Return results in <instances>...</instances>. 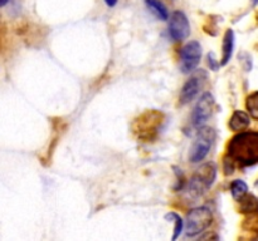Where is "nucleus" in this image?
I'll list each match as a JSON object with an SVG mask.
<instances>
[{
  "mask_svg": "<svg viewBox=\"0 0 258 241\" xmlns=\"http://www.w3.org/2000/svg\"><path fill=\"white\" fill-rule=\"evenodd\" d=\"M227 156L241 166H251L258 162V132L247 131L234 136L228 143Z\"/></svg>",
  "mask_w": 258,
  "mask_h": 241,
  "instance_id": "nucleus-1",
  "label": "nucleus"
},
{
  "mask_svg": "<svg viewBox=\"0 0 258 241\" xmlns=\"http://www.w3.org/2000/svg\"><path fill=\"white\" fill-rule=\"evenodd\" d=\"M165 114L160 110H145L131 123V131L138 140L143 142H153L161 130Z\"/></svg>",
  "mask_w": 258,
  "mask_h": 241,
  "instance_id": "nucleus-2",
  "label": "nucleus"
},
{
  "mask_svg": "<svg viewBox=\"0 0 258 241\" xmlns=\"http://www.w3.org/2000/svg\"><path fill=\"white\" fill-rule=\"evenodd\" d=\"M217 177V167L213 162L204 163L203 166L196 171L191 176L190 181L188 185L189 195L193 197H199L203 193H206L212 185L214 183Z\"/></svg>",
  "mask_w": 258,
  "mask_h": 241,
  "instance_id": "nucleus-3",
  "label": "nucleus"
},
{
  "mask_svg": "<svg viewBox=\"0 0 258 241\" xmlns=\"http://www.w3.org/2000/svg\"><path fill=\"white\" fill-rule=\"evenodd\" d=\"M214 140H216V131L213 128L206 127V126L199 128L196 140H194L193 147L190 150V155H189L191 162L198 163L203 161L211 151Z\"/></svg>",
  "mask_w": 258,
  "mask_h": 241,
  "instance_id": "nucleus-4",
  "label": "nucleus"
},
{
  "mask_svg": "<svg viewBox=\"0 0 258 241\" xmlns=\"http://www.w3.org/2000/svg\"><path fill=\"white\" fill-rule=\"evenodd\" d=\"M213 221V215L208 207H197L193 208L188 213L186 218V237H194L203 231H206Z\"/></svg>",
  "mask_w": 258,
  "mask_h": 241,
  "instance_id": "nucleus-5",
  "label": "nucleus"
},
{
  "mask_svg": "<svg viewBox=\"0 0 258 241\" xmlns=\"http://www.w3.org/2000/svg\"><path fill=\"white\" fill-rule=\"evenodd\" d=\"M202 58V47L199 42L191 40L186 43L180 50V59H181V72L183 73H191L196 70L198 64L201 63Z\"/></svg>",
  "mask_w": 258,
  "mask_h": 241,
  "instance_id": "nucleus-6",
  "label": "nucleus"
},
{
  "mask_svg": "<svg viewBox=\"0 0 258 241\" xmlns=\"http://www.w3.org/2000/svg\"><path fill=\"white\" fill-rule=\"evenodd\" d=\"M213 108H214L213 95H212L209 92H206L201 98H199L196 107H194L193 114H191L193 125L196 126L197 128L203 127V126L207 123V120L212 117Z\"/></svg>",
  "mask_w": 258,
  "mask_h": 241,
  "instance_id": "nucleus-7",
  "label": "nucleus"
},
{
  "mask_svg": "<svg viewBox=\"0 0 258 241\" xmlns=\"http://www.w3.org/2000/svg\"><path fill=\"white\" fill-rule=\"evenodd\" d=\"M169 34L174 40H184L190 34V23L188 17L181 10H175L169 22Z\"/></svg>",
  "mask_w": 258,
  "mask_h": 241,
  "instance_id": "nucleus-8",
  "label": "nucleus"
},
{
  "mask_svg": "<svg viewBox=\"0 0 258 241\" xmlns=\"http://www.w3.org/2000/svg\"><path fill=\"white\" fill-rule=\"evenodd\" d=\"M206 79V72L201 70V72H198L197 74H194L193 77H190V79L186 80L184 87L181 88L180 95H179V103H180V105L189 104V103L198 95V93L201 92L202 87H203L204 84V80Z\"/></svg>",
  "mask_w": 258,
  "mask_h": 241,
  "instance_id": "nucleus-9",
  "label": "nucleus"
},
{
  "mask_svg": "<svg viewBox=\"0 0 258 241\" xmlns=\"http://www.w3.org/2000/svg\"><path fill=\"white\" fill-rule=\"evenodd\" d=\"M249 125H251V118L243 110H236L229 119V128L234 132L246 130Z\"/></svg>",
  "mask_w": 258,
  "mask_h": 241,
  "instance_id": "nucleus-10",
  "label": "nucleus"
},
{
  "mask_svg": "<svg viewBox=\"0 0 258 241\" xmlns=\"http://www.w3.org/2000/svg\"><path fill=\"white\" fill-rule=\"evenodd\" d=\"M234 49V33L232 29H227L226 34L223 37V48H222V62L221 65L228 64L231 60L232 54H233Z\"/></svg>",
  "mask_w": 258,
  "mask_h": 241,
  "instance_id": "nucleus-11",
  "label": "nucleus"
},
{
  "mask_svg": "<svg viewBox=\"0 0 258 241\" xmlns=\"http://www.w3.org/2000/svg\"><path fill=\"white\" fill-rule=\"evenodd\" d=\"M238 202L239 211L242 213H251V215H254V213L258 212V198L256 196L249 195L247 192L246 195L239 198Z\"/></svg>",
  "mask_w": 258,
  "mask_h": 241,
  "instance_id": "nucleus-12",
  "label": "nucleus"
},
{
  "mask_svg": "<svg viewBox=\"0 0 258 241\" xmlns=\"http://www.w3.org/2000/svg\"><path fill=\"white\" fill-rule=\"evenodd\" d=\"M145 4L160 20L169 19L168 8L164 5L163 2H160V0H145Z\"/></svg>",
  "mask_w": 258,
  "mask_h": 241,
  "instance_id": "nucleus-13",
  "label": "nucleus"
},
{
  "mask_svg": "<svg viewBox=\"0 0 258 241\" xmlns=\"http://www.w3.org/2000/svg\"><path fill=\"white\" fill-rule=\"evenodd\" d=\"M165 218H166V220L174 221V225H175V227H174L173 241H175L176 238L180 237L181 232H183V228H184V221H183V218H181L180 216H179L178 213H175V212H169V213H166Z\"/></svg>",
  "mask_w": 258,
  "mask_h": 241,
  "instance_id": "nucleus-14",
  "label": "nucleus"
},
{
  "mask_svg": "<svg viewBox=\"0 0 258 241\" xmlns=\"http://www.w3.org/2000/svg\"><path fill=\"white\" fill-rule=\"evenodd\" d=\"M231 192L234 200H239L242 196H244L247 192H248V186H247V183L244 182V181L236 180L232 182Z\"/></svg>",
  "mask_w": 258,
  "mask_h": 241,
  "instance_id": "nucleus-15",
  "label": "nucleus"
},
{
  "mask_svg": "<svg viewBox=\"0 0 258 241\" xmlns=\"http://www.w3.org/2000/svg\"><path fill=\"white\" fill-rule=\"evenodd\" d=\"M246 107L251 117L258 119V92H254L248 95L246 100Z\"/></svg>",
  "mask_w": 258,
  "mask_h": 241,
  "instance_id": "nucleus-16",
  "label": "nucleus"
},
{
  "mask_svg": "<svg viewBox=\"0 0 258 241\" xmlns=\"http://www.w3.org/2000/svg\"><path fill=\"white\" fill-rule=\"evenodd\" d=\"M208 64L211 67V69L214 70V72H217L218 68L221 67V63L217 62L216 58H214V53H208Z\"/></svg>",
  "mask_w": 258,
  "mask_h": 241,
  "instance_id": "nucleus-17",
  "label": "nucleus"
},
{
  "mask_svg": "<svg viewBox=\"0 0 258 241\" xmlns=\"http://www.w3.org/2000/svg\"><path fill=\"white\" fill-rule=\"evenodd\" d=\"M118 0H105L106 4L108 5V7H115L116 4H117Z\"/></svg>",
  "mask_w": 258,
  "mask_h": 241,
  "instance_id": "nucleus-18",
  "label": "nucleus"
},
{
  "mask_svg": "<svg viewBox=\"0 0 258 241\" xmlns=\"http://www.w3.org/2000/svg\"><path fill=\"white\" fill-rule=\"evenodd\" d=\"M7 3H8V0H0V8L4 7V5L7 4Z\"/></svg>",
  "mask_w": 258,
  "mask_h": 241,
  "instance_id": "nucleus-19",
  "label": "nucleus"
},
{
  "mask_svg": "<svg viewBox=\"0 0 258 241\" xmlns=\"http://www.w3.org/2000/svg\"><path fill=\"white\" fill-rule=\"evenodd\" d=\"M258 4V0H252V5H257Z\"/></svg>",
  "mask_w": 258,
  "mask_h": 241,
  "instance_id": "nucleus-20",
  "label": "nucleus"
},
{
  "mask_svg": "<svg viewBox=\"0 0 258 241\" xmlns=\"http://www.w3.org/2000/svg\"><path fill=\"white\" fill-rule=\"evenodd\" d=\"M256 19H257V22H258V14H257V17H256Z\"/></svg>",
  "mask_w": 258,
  "mask_h": 241,
  "instance_id": "nucleus-21",
  "label": "nucleus"
},
{
  "mask_svg": "<svg viewBox=\"0 0 258 241\" xmlns=\"http://www.w3.org/2000/svg\"><path fill=\"white\" fill-rule=\"evenodd\" d=\"M256 186H258V181H257V182H256Z\"/></svg>",
  "mask_w": 258,
  "mask_h": 241,
  "instance_id": "nucleus-22",
  "label": "nucleus"
}]
</instances>
